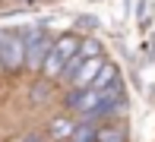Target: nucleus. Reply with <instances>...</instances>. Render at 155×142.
Listing matches in <instances>:
<instances>
[{
    "instance_id": "nucleus-1",
    "label": "nucleus",
    "mask_w": 155,
    "mask_h": 142,
    "mask_svg": "<svg viewBox=\"0 0 155 142\" xmlns=\"http://www.w3.org/2000/svg\"><path fill=\"white\" fill-rule=\"evenodd\" d=\"M22 41H25V69L41 73V63H45V57L54 47V35L45 32L41 25H32L22 32Z\"/></svg>"
},
{
    "instance_id": "nucleus-2",
    "label": "nucleus",
    "mask_w": 155,
    "mask_h": 142,
    "mask_svg": "<svg viewBox=\"0 0 155 142\" xmlns=\"http://www.w3.org/2000/svg\"><path fill=\"white\" fill-rule=\"evenodd\" d=\"M79 35H60V38H54V47H51V54L45 57V63H41V76L45 79H57L60 76V69H63V63L70 60L76 51H79Z\"/></svg>"
},
{
    "instance_id": "nucleus-3",
    "label": "nucleus",
    "mask_w": 155,
    "mask_h": 142,
    "mask_svg": "<svg viewBox=\"0 0 155 142\" xmlns=\"http://www.w3.org/2000/svg\"><path fill=\"white\" fill-rule=\"evenodd\" d=\"M0 63L10 73H19L25 66V41L19 28H0Z\"/></svg>"
},
{
    "instance_id": "nucleus-4",
    "label": "nucleus",
    "mask_w": 155,
    "mask_h": 142,
    "mask_svg": "<svg viewBox=\"0 0 155 142\" xmlns=\"http://www.w3.org/2000/svg\"><path fill=\"white\" fill-rule=\"evenodd\" d=\"M98 104H101V95H98V92H92V89H82V92H73V89H70V95H67V108L76 111L82 120H86L89 114L98 108Z\"/></svg>"
},
{
    "instance_id": "nucleus-5",
    "label": "nucleus",
    "mask_w": 155,
    "mask_h": 142,
    "mask_svg": "<svg viewBox=\"0 0 155 142\" xmlns=\"http://www.w3.org/2000/svg\"><path fill=\"white\" fill-rule=\"evenodd\" d=\"M104 66V57H92V60H86L79 69H76V76L70 79V89L73 92H82V89H89V85L95 82V76H98V69Z\"/></svg>"
},
{
    "instance_id": "nucleus-6",
    "label": "nucleus",
    "mask_w": 155,
    "mask_h": 142,
    "mask_svg": "<svg viewBox=\"0 0 155 142\" xmlns=\"http://www.w3.org/2000/svg\"><path fill=\"white\" fill-rule=\"evenodd\" d=\"M73 130H76V123L70 117H54L51 123H48V136H51V142H70V139H73Z\"/></svg>"
},
{
    "instance_id": "nucleus-7",
    "label": "nucleus",
    "mask_w": 155,
    "mask_h": 142,
    "mask_svg": "<svg viewBox=\"0 0 155 142\" xmlns=\"http://www.w3.org/2000/svg\"><path fill=\"white\" fill-rule=\"evenodd\" d=\"M114 82H120V76H117V66H114V63H108V60H104V66L98 69L95 82L89 85V89H92V92H98V95H101V92H108V89H111V85H114Z\"/></svg>"
},
{
    "instance_id": "nucleus-8",
    "label": "nucleus",
    "mask_w": 155,
    "mask_h": 142,
    "mask_svg": "<svg viewBox=\"0 0 155 142\" xmlns=\"http://www.w3.org/2000/svg\"><path fill=\"white\" fill-rule=\"evenodd\" d=\"M95 142H127L124 123H101L95 133Z\"/></svg>"
},
{
    "instance_id": "nucleus-9",
    "label": "nucleus",
    "mask_w": 155,
    "mask_h": 142,
    "mask_svg": "<svg viewBox=\"0 0 155 142\" xmlns=\"http://www.w3.org/2000/svg\"><path fill=\"white\" fill-rule=\"evenodd\" d=\"M95 133H98V123H76V130H73V139L70 142H95Z\"/></svg>"
},
{
    "instance_id": "nucleus-10",
    "label": "nucleus",
    "mask_w": 155,
    "mask_h": 142,
    "mask_svg": "<svg viewBox=\"0 0 155 142\" xmlns=\"http://www.w3.org/2000/svg\"><path fill=\"white\" fill-rule=\"evenodd\" d=\"M79 54L86 57V60H92V57H101V44H98L95 38H82V41H79Z\"/></svg>"
},
{
    "instance_id": "nucleus-11",
    "label": "nucleus",
    "mask_w": 155,
    "mask_h": 142,
    "mask_svg": "<svg viewBox=\"0 0 155 142\" xmlns=\"http://www.w3.org/2000/svg\"><path fill=\"white\" fill-rule=\"evenodd\" d=\"M0 73H3V63H0Z\"/></svg>"
},
{
    "instance_id": "nucleus-12",
    "label": "nucleus",
    "mask_w": 155,
    "mask_h": 142,
    "mask_svg": "<svg viewBox=\"0 0 155 142\" xmlns=\"http://www.w3.org/2000/svg\"><path fill=\"white\" fill-rule=\"evenodd\" d=\"M29 142H35V139H29Z\"/></svg>"
}]
</instances>
